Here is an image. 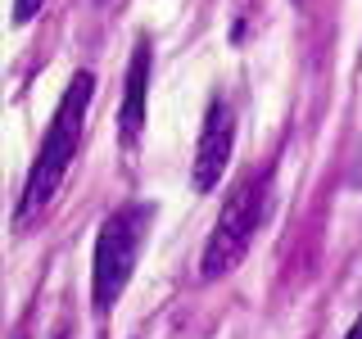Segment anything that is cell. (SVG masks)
<instances>
[{
    "label": "cell",
    "mask_w": 362,
    "mask_h": 339,
    "mask_svg": "<svg viewBox=\"0 0 362 339\" xmlns=\"http://www.w3.org/2000/svg\"><path fill=\"white\" fill-rule=\"evenodd\" d=\"M90 95H95V73L90 68H77L68 77L59 105L50 113V127H45L41 145H37V158L28 167V181H23V195H18V213L14 222L28 226L45 203L54 199V190L64 186L68 167L77 158V145H82V131H86V113H90Z\"/></svg>",
    "instance_id": "cell-1"
},
{
    "label": "cell",
    "mask_w": 362,
    "mask_h": 339,
    "mask_svg": "<svg viewBox=\"0 0 362 339\" xmlns=\"http://www.w3.org/2000/svg\"><path fill=\"white\" fill-rule=\"evenodd\" d=\"M154 203L150 199H127L113 213H105L95 231V249H90V312L105 321L113 312V303L127 294L136 263H141V249L150 240L154 226Z\"/></svg>",
    "instance_id": "cell-2"
},
{
    "label": "cell",
    "mask_w": 362,
    "mask_h": 339,
    "mask_svg": "<svg viewBox=\"0 0 362 339\" xmlns=\"http://www.w3.org/2000/svg\"><path fill=\"white\" fill-rule=\"evenodd\" d=\"M267 208H272V167H263V172L254 167L226 190L222 213L199 254V280H222L245 263L249 244L258 240V226L267 222Z\"/></svg>",
    "instance_id": "cell-3"
},
{
    "label": "cell",
    "mask_w": 362,
    "mask_h": 339,
    "mask_svg": "<svg viewBox=\"0 0 362 339\" xmlns=\"http://www.w3.org/2000/svg\"><path fill=\"white\" fill-rule=\"evenodd\" d=\"M235 154V105L222 95L209 100L199 122V141H195V158H190V186L195 195H209V190L222 186L226 167H231Z\"/></svg>",
    "instance_id": "cell-4"
},
{
    "label": "cell",
    "mask_w": 362,
    "mask_h": 339,
    "mask_svg": "<svg viewBox=\"0 0 362 339\" xmlns=\"http://www.w3.org/2000/svg\"><path fill=\"white\" fill-rule=\"evenodd\" d=\"M150 73H154V45L150 37L136 41L132 50V64H127V90H122V109H118V141L122 150H136L145 131V95H150Z\"/></svg>",
    "instance_id": "cell-5"
},
{
    "label": "cell",
    "mask_w": 362,
    "mask_h": 339,
    "mask_svg": "<svg viewBox=\"0 0 362 339\" xmlns=\"http://www.w3.org/2000/svg\"><path fill=\"white\" fill-rule=\"evenodd\" d=\"M41 9H45V0H14V23H18V28H28Z\"/></svg>",
    "instance_id": "cell-6"
},
{
    "label": "cell",
    "mask_w": 362,
    "mask_h": 339,
    "mask_svg": "<svg viewBox=\"0 0 362 339\" xmlns=\"http://www.w3.org/2000/svg\"><path fill=\"white\" fill-rule=\"evenodd\" d=\"M344 339H362V312H358V321L349 326V335H344Z\"/></svg>",
    "instance_id": "cell-7"
}]
</instances>
